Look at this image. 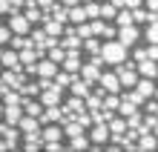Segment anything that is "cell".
Returning <instances> with one entry per match:
<instances>
[{
    "label": "cell",
    "instance_id": "cell-19",
    "mask_svg": "<svg viewBox=\"0 0 158 152\" xmlns=\"http://www.w3.org/2000/svg\"><path fill=\"white\" fill-rule=\"evenodd\" d=\"M12 37H15L12 26H9V23L3 20V26H0V46H9V43H12Z\"/></svg>",
    "mask_w": 158,
    "mask_h": 152
},
{
    "label": "cell",
    "instance_id": "cell-23",
    "mask_svg": "<svg viewBox=\"0 0 158 152\" xmlns=\"http://www.w3.org/2000/svg\"><path fill=\"white\" fill-rule=\"evenodd\" d=\"M152 132H155V135H158V123H155V129H152Z\"/></svg>",
    "mask_w": 158,
    "mask_h": 152
},
{
    "label": "cell",
    "instance_id": "cell-2",
    "mask_svg": "<svg viewBox=\"0 0 158 152\" xmlns=\"http://www.w3.org/2000/svg\"><path fill=\"white\" fill-rule=\"evenodd\" d=\"M0 132H3V144H0V149H3V152L20 149V146H23V129H20V126H15V123H3Z\"/></svg>",
    "mask_w": 158,
    "mask_h": 152
},
{
    "label": "cell",
    "instance_id": "cell-1",
    "mask_svg": "<svg viewBox=\"0 0 158 152\" xmlns=\"http://www.w3.org/2000/svg\"><path fill=\"white\" fill-rule=\"evenodd\" d=\"M101 55H104L106 66H118V63L129 60V46L121 43L118 37H112V40H104V49H101Z\"/></svg>",
    "mask_w": 158,
    "mask_h": 152
},
{
    "label": "cell",
    "instance_id": "cell-3",
    "mask_svg": "<svg viewBox=\"0 0 158 152\" xmlns=\"http://www.w3.org/2000/svg\"><path fill=\"white\" fill-rule=\"evenodd\" d=\"M89 138H92V149H104L106 141L112 138L109 123H92V126H89Z\"/></svg>",
    "mask_w": 158,
    "mask_h": 152
},
{
    "label": "cell",
    "instance_id": "cell-22",
    "mask_svg": "<svg viewBox=\"0 0 158 152\" xmlns=\"http://www.w3.org/2000/svg\"><path fill=\"white\" fill-rule=\"evenodd\" d=\"M9 3H12V9H15V12H20V9L29 3V0H9Z\"/></svg>",
    "mask_w": 158,
    "mask_h": 152
},
{
    "label": "cell",
    "instance_id": "cell-15",
    "mask_svg": "<svg viewBox=\"0 0 158 152\" xmlns=\"http://www.w3.org/2000/svg\"><path fill=\"white\" fill-rule=\"evenodd\" d=\"M75 78H78L75 72H66V69H63V66H60V69H58V75H55V83H60V86H63V89L69 92V86H72V83H75Z\"/></svg>",
    "mask_w": 158,
    "mask_h": 152
},
{
    "label": "cell",
    "instance_id": "cell-7",
    "mask_svg": "<svg viewBox=\"0 0 158 152\" xmlns=\"http://www.w3.org/2000/svg\"><path fill=\"white\" fill-rule=\"evenodd\" d=\"M26 115L23 103H3V123H20V118Z\"/></svg>",
    "mask_w": 158,
    "mask_h": 152
},
{
    "label": "cell",
    "instance_id": "cell-12",
    "mask_svg": "<svg viewBox=\"0 0 158 152\" xmlns=\"http://www.w3.org/2000/svg\"><path fill=\"white\" fill-rule=\"evenodd\" d=\"M138 72H141V78H155L158 80V60H152V58L141 60L138 63Z\"/></svg>",
    "mask_w": 158,
    "mask_h": 152
},
{
    "label": "cell",
    "instance_id": "cell-6",
    "mask_svg": "<svg viewBox=\"0 0 158 152\" xmlns=\"http://www.w3.org/2000/svg\"><path fill=\"white\" fill-rule=\"evenodd\" d=\"M0 63H3V69H23L20 52H17L15 46H3V49H0Z\"/></svg>",
    "mask_w": 158,
    "mask_h": 152
},
{
    "label": "cell",
    "instance_id": "cell-18",
    "mask_svg": "<svg viewBox=\"0 0 158 152\" xmlns=\"http://www.w3.org/2000/svg\"><path fill=\"white\" fill-rule=\"evenodd\" d=\"M115 23H118V26H129V23H135L132 9H121V12H118V17H115Z\"/></svg>",
    "mask_w": 158,
    "mask_h": 152
},
{
    "label": "cell",
    "instance_id": "cell-9",
    "mask_svg": "<svg viewBox=\"0 0 158 152\" xmlns=\"http://www.w3.org/2000/svg\"><path fill=\"white\" fill-rule=\"evenodd\" d=\"M63 138H66L63 123H43V141H46V144H52V141H63Z\"/></svg>",
    "mask_w": 158,
    "mask_h": 152
},
{
    "label": "cell",
    "instance_id": "cell-21",
    "mask_svg": "<svg viewBox=\"0 0 158 152\" xmlns=\"http://www.w3.org/2000/svg\"><path fill=\"white\" fill-rule=\"evenodd\" d=\"M147 58H150V52H147V46H132V60H138V63H141V60H147Z\"/></svg>",
    "mask_w": 158,
    "mask_h": 152
},
{
    "label": "cell",
    "instance_id": "cell-17",
    "mask_svg": "<svg viewBox=\"0 0 158 152\" xmlns=\"http://www.w3.org/2000/svg\"><path fill=\"white\" fill-rule=\"evenodd\" d=\"M144 40H147V43H158V20L144 26Z\"/></svg>",
    "mask_w": 158,
    "mask_h": 152
},
{
    "label": "cell",
    "instance_id": "cell-4",
    "mask_svg": "<svg viewBox=\"0 0 158 152\" xmlns=\"http://www.w3.org/2000/svg\"><path fill=\"white\" fill-rule=\"evenodd\" d=\"M144 37V32H141V26L138 23H129V26H118V40L121 43H127L129 49H132V46L138 43Z\"/></svg>",
    "mask_w": 158,
    "mask_h": 152
},
{
    "label": "cell",
    "instance_id": "cell-25",
    "mask_svg": "<svg viewBox=\"0 0 158 152\" xmlns=\"http://www.w3.org/2000/svg\"><path fill=\"white\" fill-rule=\"evenodd\" d=\"M155 112H158V109H155Z\"/></svg>",
    "mask_w": 158,
    "mask_h": 152
},
{
    "label": "cell",
    "instance_id": "cell-11",
    "mask_svg": "<svg viewBox=\"0 0 158 152\" xmlns=\"http://www.w3.org/2000/svg\"><path fill=\"white\" fill-rule=\"evenodd\" d=\"M138 149H144V152L158 149V135H155L152 129H144L141 132V138H138Z\"/></svg>",
    "mask_w": 158,
    "mask_h": 152
},
{
    "label": "cell",
    "instance_id": "cell-8",
    "mask_svg": "<svg viewBox=\"0 0 158 152\" xmlns=\"http://www.w3.org/2000/svg\"><path fill=\"white\" fill-rule=\"evenodd\" d=\"M101 86H104L106 92H124V83H121V78H118V72L115 69H106L104 75H101Z\"/></svg>",
    "mask_w": 158,
    "mask_h": 152
},
{
    "label": "cell",
    "instance_id": "cell-16",
    "mask_svg": "<svg viewBox=\"0 0 158 152\" xmlns=\"http://www.w3.org/2000/svg\"><path fill=\"white\" fill-rule=\"evenodd\" d=\"M101 49H104V43H101L98 35H92V37H86V40H83V52H86V55H98Z\"/></svg>",
    "mask_w": 158,
    "mask_h": 152
},
{
    "label": "cell",
    "instance_id": "cell-5",
    "mask_svg": "<svg viewBox=\"0 0 158 152\" xmlns=\"http://www.w3.org/2000/svg\"><path fill=\"white\" fill-rule=\"evenodd\" d=\"M66 95H69V92L63 89L60 83H55V86H49V89H43V92H40V101H43V106H60Z\"/></svg>",
    "mask_w": 158,
    "mask_h": 152
},
{
    "label": "cell",
    "instance_id": "cell-13",
    "mask_svg": "<svg viewBox=\"0 0 158 152\" xmlns=\"http://www.w3.org/2000/svg\"><path fill=\"white\" fill-rule=\"evenodd\" d=\"M81 52L83 49H78V52H69L66 55V60H63V69H66V72H81V66H83V60H81Z\"/></svg>",
    "mask_w": 158,
    "mask_h": 152
},
{
    "label": "cell",
    "instance_id": "cell-14",
    "mask_svg": "<svg viewBox=\"0 0 158 152\" xmlns=\"http://www.w3.org/2000/svg\"><path fill=\"white\" fill-rule=\"evenodd\" d=\"M89 20V14H86V6H83V3H78V6H72L69 9V23H86Z\"/></svg>",
    "mask_w": 158,
    "mask_h": 152
},
{
    "label": "cell",
    "instance_id": "cell-10",
    "mask_svg": "<svg viewBox=\"0 0 158 152\" xmlns=\"http://www.w3.org/2000/svg\"><path fill=\"white\" fill-rule=\"evenodd\" d=\"M17 126L23 129V135H29V132H43V123H40V118L29 115V112H26V115L20 118V123H17Z\"/></svg>",
    "mask_w": 158,
    "mask_h": 152
},
{
    "label": "cell",
    "instance_id": "cell-20",
    "mask_svg": "<svg viewBox=\"0 0 158 152\" xmlns=\"http://www.w3.org/2000/svg\"><path fill=\"white\" fill-rule=\"evenodd\" d=\"M86 14H89V20H95V17H101V0H86Z\"/></svg>",
    "mask_w": 158,
    "mask_h": 152
},
{
    "label": "cell",
    "instance_id": "cell-24",
    "mask_svg": "<svg viewBox=\"0 0 158 152\" xmlns=\"http://www.w3.org/2000/svg\"><path fill=\"white\" fill-rule=\"evenodd\" d=\"M83 3H86V0H83Z\"/></svg>",
    "mask_w": 158,
    "mask_h": 152
}]
</instances>
